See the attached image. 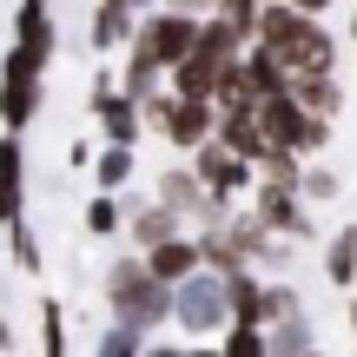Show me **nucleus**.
Segmentation results:
<instances>
[{
    "label": "nucleus",
    "mask_w": 357,
    "mask_h": 357,
    "mask_svg": "<svg viewBox=\"0 0 357 357\" xmlns=\"http://www.w3.org/2000/svg\"><path fill=\"white\" fill-rule=\"evenodd\" d=\"M252 40L284 73H324V66H337V40H331V26H324V13H305V7H291V0H265Z\"/></svg>",
    "instance_id": "f257e3e1"
},
{
    "label": "nucleus",
    "mask_w": 357,
    "mask_h": 357,
    "mask_svg": "<svg viewBox=\"0 0 357 357\" xmlns=\"http://www.w3.org/2000/svg\"><path fill=\"white\" fill-rule=\"evenodd\" d=\"M100 291H106V311H113V318H132V324H146V331L172 324V284L153 278L139 252H132V258H113L106 278H100Z\"/></svg>",
    "instance_id": "f03ea898"
},
{
    "label": "nucleus",
    "mask_w": 357,
    "mask_h": 357,
    "mask_svg": "<svg viewBox=\"0 0 357 357\" xmlns=\"http://www.w3.org/2000/svg\"><path fill=\"white\" fill-rule=\"evenodd\" d=\"M172 324L185 344H212L218 331L231 324V305H225V278H218L212 265L185 271V278L172 284Z\"/></svg>",
    "instance_id": "7ed1b4c3"
},
{
    "label": "nucleus",
    "mask_w": 357,
    "mask_h": 357,
    "mask_svg": "<svg viewBox=\"0 0 357 357\" xmlns=\"http://www.w3.org/2000/svg\"><path fill=\"white\" fill-rule=\"evenodd\" d=\"M258 126H265V146H284V153H298V159H318L324 146H331L337 119L311 113V106L291 100V86H284V93H271V100H258Z\"/></svg>",
    "instance_id": "20e7f679"
},
{
    "label": "nucleus",
    "mask_w": 357,
    "mask_h": 357,
    "mask_svg": "<svg viewBox=\"0 0 357 357\" xmlns=\"http://www.w3.org/2000/svg\"><path fill=\"white\" fill-rule=\"evenodd\" d=\"M126 47H139L146 60H159L172 73V66L199 47V13H178V7H166V0H153V7L132 20V40H126Z\"/></svg>",
    "instance_id": "39448f33"
},
{
    "label": "nucleus",
    "mask_w": 357,
    "mask_h": 357,
    "mask_svg": "<svg viewBox=\"0 0 357 357\" xmlns=\"http://www.w3.org/2000/svg\"><path fill=\"white\" fill-rule=\"evenodd\" d=\"M40 106H47V73H40L20 47H7L0 53V126L26 132L40 119Z\"/></svg>",
    "instance_id": "423d86ee"
},
{
    "label": "nucleus",
    "mask_w": 357,
    "mask_h": 357,
    "mask_svg": "<svg viewBox=\"0 0 357 357\" xmlns=\"http://www.w3.org/2000/svg\"><path fill=\"white\" fill-rule=\"evenodd\" d=\"M153 199H166L172 212L185 218V231H199V225H218V218L231 212V205L218 199V192L205 185L199 172H192V159H185V166H166V172L153 178Z\"/></svg>",
    "instance_id": "0eeeda50"
},
{
    "label": "nucleus",
    "mask_w": 357,
    "mask_h": 357,
    "mask_svg": "<svg viewBox=\"0 0 357 357\" xmlns=\"http://www.w3.org/2000/svg\"><path fill=\"white\" fill-rule=\"evenodd\" d=\"M252 212L265 218L271 231L298 238V245L318 231V218H311V205H305V192H298V178H265V172H258V178H252Z\"/></svg>",
    "instance_id": "6e6552de"
},
{
    "label": "nucleus",
    "mask_w": 357,
    "mask_h": 357,
    "mask_svg": "<svg viewBox=\"0 0 357 357\" xmlns=\"http://www.w3.org/2000/svg\"><path fill=\"white\" fill-rule=\"evenodd\" d=\"M192 172H199V178H205V185H212L225 205H238L245 192H252V178H258V166H252L245 153H231V146L218 139V132L192 146Z\"/></svg>",
    "instance_id": "1a4fd4ad"
},
{
    "label": "nucleus",
    "mask_w": 357,
    "mask_h": 357,
    "mask_svg": "<svg viewBox=\"0 0 357 357\" xmlns=\"http://www.w3.org/2000/svg\"><path fill=\"white\" fill-rule=\"evenodd\" d=\"M93 126L106 132V139H126V146H139L146 139V119H139V100H132L126 86H119L113 73H93Z\"/></svg>",
    "instance_id": "9d476101"
},
{
    "label": "nucleus",
    "mask_w": 357,
    "mask_h": 357,
    "mask_svg": "<svg viewBox=\"0 0 357 357\" xmlns=\"http://www.w3.org/2000/svg\"><path fill=\"white\" fill-rule=\"evenodd\" d=\"M212 126H218V100H185V93L166 86V113H159L153 132L172 146V153H192L199 139H212Z\"/></svg>",
    "instance_id": "9b49d317"
},
{
    "label": "nucleus",
    "mask_w": 357,
    "mask_h": 357,
    "mask_svg": "<svg viewBox=\"0 0 357 357\" xmlns=\"http://www.w3.org/2000/svg\"><path fill=\"white\" fill-rule=\"evenodd\" d=\"M225 231L245 252V265H258V271H284V258H291V245H298V238H284V231H271L258 212H225Z\"/></svg>",
    "instance_id": "f8f14e48"
},
{
    "label": "nucleus",
    "mask_w": 357,
    "mask_h": 357,
    "mask_svg": "<svg viewBox=\"0 0 357 357\" xmlns=\"http://www.w3.org/2000/svg\"><path fill=\"white\" fill-rule=\"evenodd\" d=\"M13 47L47 73L53 53H60V26H53V0H20L13 7Z\"/></svg>",
    "instance_id": "ddd939ff"
},
{
    "label": "nucleus",
    "mask_w": 357,
    "mask_h": 357,
    "mask_svg": "<svg viewBox=\"0 0 357 357\" xmlns=\"http://www.w3.org/2000/svg\"><path fill=\"white\" fill-rule=\"evenodd\" d=\"M26 212V139L0 126V225Z\"/></svg>",
    "instance_id": "4468645a"
},
{
    "label": "nucleus",
    "mask_w": 357,
    "mask_h": 357,
    "mask_svg": "<svg viewBox=\"0 0 357 357\" xmlns=\"http://www.w3.org/2000/svg\"><path fill=\"white\" fill-rule=\"evenodd\" d=\"M146 271L153 278H166V284H178L185 271H199V231H172V238H159V245H146Z\"/></svg>",
    "instance_id": "2eb2a0df"
},
{
    "label": "nucleus",
    "mask_w": 357,
    "mask_h": 357,
    "mask_svg": "<svg viewBox=\"0 0 357 357\" xmlns=\"http://www.w3.org/2000/svg\"><path fill=\"white\" fill-rule=\"evenodd\" d=\"M132 20L139 13L126 7V0H93V20H86V47L93 53H119L132 40Z\"/></svg>",
    "instance_id": "dca6fc26"
},
{
    "label": "nucleus",
    "mask_w": 357,
    "mask_h": 357,
    "mask_svg": "<svg viewBox=\"0 0 357 357\" xmlns=\"http://www.w3.org/2000/svg\"><path fill=\"white\" fill-rule=\"evenodd\" d=\"M86 172H93V185H106V192H126L132 178H139V146H126V139H106V146H93Z\"/></svg>",
    "instance_id": "f3484780"
},
{
    "label": "nucleus",
    "mask_w": 357,
    "mask_h": 357,
    "mask_svg": "<svg viewBox=\"0 0 357 357\" xmlns=\"http://www.w3.org/2000/svg\"><path fill=\"white\" fill-rule=\"evenodd\" d=\"M172 231H185V218H178V212H172L166 199H146V205H126V238H132V252H146V245L172 238Z\"/></svg>",
    "instance_id": "a211bd4d"
},
{
    "label": "nucleus",
    "mask_w": 357,
    "mask_h": 357,
    "mask_svg": "<svg viewBox=\"0 0 357 357\" xmlns=\"http://www.w3.org/2000/svg\"><path fill=\"white\" fill-rule=\"evenodd\" d=\"M218 139L231 146V153H245V159H258L265 153V126H258V106H218Z\"/></svg>",
    "instance_id": "6ab92c4d"
},
{
    "label": "nucleus",
    "mask_w": 357,
    "mask_h": 357,
    "mask_svg": "<svg viewBox=\"0 0 357 357\" xmlns=\"http://www.w3.org/2000/svg\"><path fill=\"white\" fill-rule=\"evenodd\" d=\"M291 100H305L311 113H324V119H337L344 113V86H337V66H324V73H291Z\"/></svg>",
    "instance_id": "aec40b11"
},
{
    "label": "nucleus",
    "mask_w": 357,
    "mask_h": 357,
    "mask_svg": "<svg viewBox=\"0 0 357 357\" xmlns=\"http://www.w3.org/2000/svg\"><path fill=\"white\" fill-rule=\"evenodd\" d=\"M324 284L331 291H351L357 284V225H337L324 238Z\"/></svg>",
    "instance_id": "412c9836"
},
{
    "label": "nucleus",
    "mask_w": 357,
    "mask_h": 357,
    "mask_svg": "<svg viewBox=\"0 0 357 357\" xmlns=\"http://www.w3.org/2000/svg\"><path fill=\"white\" fill-rule=\"evenodd\" d=\"M93 351L100 357H139V351H153V331L132 324V318H106V331L93 337Z\"/></svg>",
    "instance_id": "4be33fe9"
},
{
    "label": "nucleus",
    "mask_w": 357,
    "mask_h": 357,
    "mask_svg": "<svg viewBox=\"0 0 357 357\" xmlns=\"http://www.w3.org/2000/svg\"><path fill=\"white\" fill-rule=\"evenodd\" d=\"M298 351H318V331L305 324V311H298V318L265 324V357H298Z\"/></svg>",
    "instance_id": "5701e85b"
},
{
    "label": "nucleus",
    "mask_w": 357,
    "mask_h": 357,
    "mask_svg": "<svg viewBox=\"0 0 357 357\" xmlns=\"http://www.w3.org/2000/svg\"><path fill=\"white\" fill-rule=\"evenodd\" d=\"M86 231H93V238L126 231V199H119V192H106V185H93V199H86Z\"/></svg>",
    "instance_id": "b1692460"
},
{
    "label": "nucleus",
    "mask_w": 357,
    "mask_h": 357,
    "mask_svg": "<svg viewBox=\"0 0 357 357\" xmlns=\"http://www.w3.org/2000/svg\"><path fill=\"white\" fill-rule=\"evenodd\" d=\"M119 86H126L132 100H146V93H159V86H166V66H159V60H146L139 47H126V66H119Z\"/></svg>",
    "instance_id": "393cba45"
},
{
    "label": "nucleus",
    "mask_w": 357,
    "mask_h": 357,
    "mask_svg": "<svg viewBox=\"0 0 357 357\" xmlns=\"http://www.w3.org/2000/svg\"><path fill=\"white\" fill-rule=\"evenodd\" d=\"M40 351H47V357L73 351V337H66V305H60V298H40Z\"/></svg>",
    "instance_id": "a878e982"
},
{
    "label": "nucleus",
    "mask_w": 357,
    "mask_h": 357,
    "mask_svg": "<svg viewBox=\"0 0 357 357\" xmlns=\"http://www.w3.org/2000/svg\"><path fill=\"white\" fill-rule=\"evenodd\" d=\"M298 192H305V205H331L337 192H344V178H337L331 166H311L305 159V166H298Z\"/></svg>",
    "instance_id": "bb28decb"
},
{
    "label": "nucleus",
    "mask_w": 357,
    "mask_h": 357,
    "mask_svg": "<svg viewBox=\"0 0 357 357\" xmlns=\"http://www.w3.org/2000/svg\"><path fill=\"white\" fill-rule=\"evenodd\" d=\"M0 231H7V252H13V265H20L26 278H33V271H40V238H33V225H26V212L13 218V225H0Z\"/></svg>",
    "instance_id": "cd10ccee"
},
{
    "label": "nucleus",
    "mask_w": 357,
    "mask_h": 357,
    "mask_svg": "<svg viewBox=\"0 0 357 357\" xmlns=\"http://www.w3.org/2000/svg\"><path fill=\"white\" fill-rule=\"evenodd\" d=\"M305 311V298H298V284H284L278 271L265 278V324H278V318H298Z\"/></svg>",
    "instance_id": "c85d7f7f"
},
{
    "label": "nucleus",
    "mask_w": 357,
    "mask_h": 357,
    "mask_svg": "<svg viewBox=\"0 0 357 357\" xmlns=\"http://www.w3.org/2000/svg\"><path fill=\"white\" fill-rule=\"evenodd\" d=\"M218 351L225 357H265V324H225L218 331Z\"/></svg>",
    "instance_id": "c756f323"
},
{
    "label": "nucleus",
    "mask_w": 357,
    "mask_h": 357,
    "mask_svg": "<svg viewBox=\"0 0 357 357\" xmlns=\"http://www.w3.org/2000/svg\"><path fill=\"white\" fill-rule=\"evenodd\" d=\"M258 7H265V0H218V7H212V13H225V20H231V26H238V33H245V40H252V26H258Z\"/></svg>",
    "instance_id": "7c9ffc66"
},
{
    "label": "nucleus",
    "mask_w": 357,
    "mask_h": 357,
    "mask_svg": "<svg viewBox=\"0 0 357 357\" xmlns=\"http://www.w3.org/2000/svg\"><path fill=\"white\" fill-rule=\"evenodd\" d=\"M166 7H178V13H199V20H205V13H212L218 0H166Z\"/></svg>",
    "instance_id": "2f4dec72"
},
{
    "label": "nucleus",
    "mask_w": 357,
    "mask_h": 357,
    "mask_svg": "<svg viewBox=\"0 0 357 357\" xmlns=\"http://www.w3.org/2000/svg\"><path fill=\"white\" fill-rule=\"evenodd\" d=\"M20 337H13V324H7V311H0V351H13Z\"/></svg>",
    "instance_id": "473e14b6"
},
{
    "label": "nucleus",
    "mask_w": 357,
    "mask_h": 357,
    "mask_svg": "<svg viewBox=\"0 0 357 357\" xmlns=\"http://www.w3.org/2000/svg\"><path fill=\"white\" fill-rule=\"evenodd\" d=\"M291 7H305V13H331L337 0H291Z\"/></svg>",
    "instance_id": "72a5a7b5"
},
{
    "label": "nucleus",
    "mask_w": 357,
    "mask_h": 357,
    "mask_svg": "<svg viewBox=\"0 0 357 357\" xmlns=\"http://www.w3.org/2000/svg\"><path fill=\"white\" fill-rule=\"evenodd\" d=\"M344 298H351V344H357V284H351V291H344Z\"/></svg>",
    "instance_id": "f704fd0d"
},
{
    "label": "nucleus",
    "mask_w": 357,
    "mask_h": 357,
    "mask_svg": "<svg viewBox=\"0 0 357 357\" xmlns=\"http://www.w3.org/2000/svg\"><path fill=\"white\" fill-rule=\"evenodd\" d=\"M126 7H132V13H146V7H153V0H126Z\"/></svg>",
    "instance_id": "c9c22d12"
},
{
    "label": "nucleus",
    "mask_w": 357,
    "mask_h": 357,
    "mask_svg": "<svg viewBox=\"0 0 357 357\" xmlns=\"http://www.w3.org/2000/svg\"><path fill=\"white\" fill-rule=\"evenodd\" d=\"M351 40H357V7H351Z\"/></svg>",
    "instance_id": "e433bc0d"
}]
</instances>
